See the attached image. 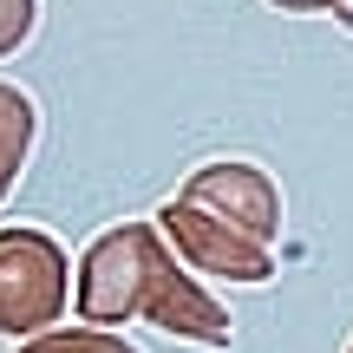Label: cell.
Here are the masks:
<instances>
[{
  "label": "cell",
  "instance_id": "obj_1",
  "mask_svg": "<svg viewBox=\"0 0 353 353\" xmlns=\"http://www.w3.org/2000/svg\"><path fill=\"white\" fill-rule=\"evenodd\" d=\"M79 314L85 321H151L196 347H229V314L164 255L151 223H118L79 262Z\"/></svg>",
  "mask_w": 353,
  "mask_h": 353
},
{
  "label": "cell",
  "instance_id": "obj_5",
  "mask_svg": "<svg viewBox=\"0 0 353 353\" xmlns=\"http://www.w3.org/2000/svg\"><path fill=\"white\" fill-rule=\"evenodd\" d=\"M33 138H39V105L26 99L20 85H7V79H0V203H7L13 176L26 170Z\"/></svg>",
  "mask_w": 353,
  "mask_h": 353
},
{
  "label": "cell",
  "instance_id": "obj_2",
  "mask_svg": "<svg viewBox=\"0 0 353 353\" xmlns=\"http://www.w3.org/2000/svg\"><path fill=\"white\" fill-rule=\"evenodd\" d=\"M72 301V268L65 249L46 229H0V334L26 341L46 334Z\"/></svg>",
  "mask_w": 353,
  "mask_h": 353
},
{
  "label": "cell",
  "instance_id": "obj_7",
  "mask_svg": "<svg viewBox=\"0 0 353 353\" xmlns=\"http://www.w3.org/2000/svg\"><path fill=\"white\" fill-rule=\"evenodd\" d=\"M39 20V0H0V52H13Z\"/></svg>",
  "mask_w": 353,
  "mask_h": 353
},
{
  "label": "cell",
  "instance_id": "obj_4",
  "mask_svg": "<svg viewBox=\"0 0 353 353\" xmlns=\"http://www.w3.org/2000/svg\"><path fill=\"white\" fill-rule=\"evenodd\" d=\"M157 229L176 242V255H183L190 268H203V275H223V281H242V288H262L268 275H275V255L255 249L249 236H236L229 223H216L210 210H196V203L170 196L164 210H157Z\"/></svg>",
  "mask_w": 353,
  "mask_h": 353
},
{
  "label": "cell",
  "instance_id": "obj_6",
  "mask_svg": "<svg viewBox=\"0 0 353 353\" xmlns=\"http://www.w3.org/2000/svg\"><path fill=\"white\" fill-rule=\"evenodd\" d=\"M13 353H138V347L112 341V334H99V327H59V334H39V341H26Z\"/></svg>",
  "mask_w": 353,
  "mask_h": 353
},
{
  "label": "cell",
  "instance_id": "obj_10",
  "mask_svg": "<svg viewBox=\"0 0 353 353\" xmlns=\"http://www.w3.org/2000/svg\"><path fill=\"white\" fill-rule=\"evenodd\" d=\"M347 353H353V347H347Z\"/></svg>",
  "mask_w": 353,
  "mask_h": 353
},
{
  "label": "cell",
  "instance_id": "obj_3",
  "mask_svg": "<svg viewBox=\"0 0 353 353\" xmlns=\"http://www.w3.org/2000/svg\"><path fill=\"white\" fill-rule=\"evenodd\" d=\"M176 196L196 203V210H210L216 223H229L236 236H249L255 249H268V242L281 236V196H275V183H268L255 164H242V157H216V164H203Z\"/></svg>",
  "mask_w": 353,
  "mask_h": 353
},
{
  "label": "cell",
  "instance_id": "obj_8",
  "mask_svg": "<svg viewBox=\"0 0 353 353\" xmlns=\"http://www.w3.org/2000/svg\"><path fill=\"white\" fill-rule=\"evenodd\" d=\"M268 7H281V13H334L341 0H268Z\"/></svg>",
  "mask_w": 353,
  "mask_h": 353
},
{
  "label": "cell",
  "instance_id": "obj_9",
  "mask_svg": "<svg viewBox=\"0 0 353 353\" xmlns=\"http://www.w3.org/2000/svg\"><path fill=\"white\" fill-rule=\"evenodd\" d=\"M334 13H341V20H347V26H353V0H341V7H334Z\"/></svg>",
  "mask_w": 353,
  "mask_h": 353
}]
</instances>
